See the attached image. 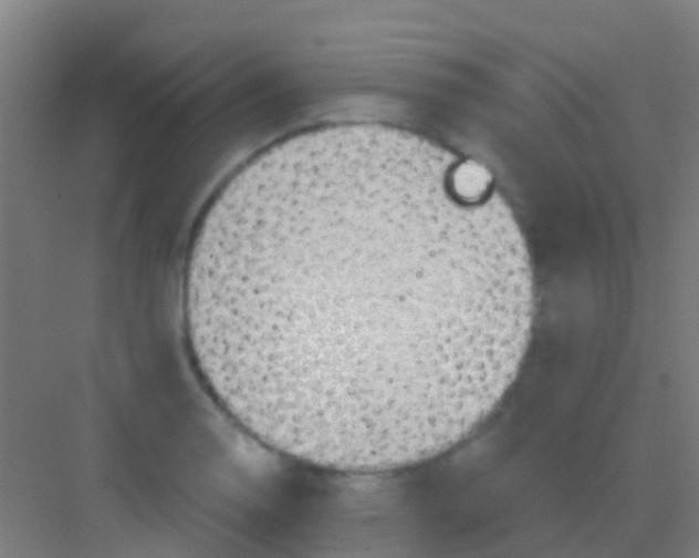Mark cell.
<instances>
[{
	"label": "cell",
	"mask_w": 699,
	"mask_h": 558,
	"mask_svg": "<svg viewBox=\"0 0 699 558\" xmlns=\"http://www.w3.org/2000/svg\"><path fill=\"white\" fill-rule=\"evenodd\" d=\"M434 149L340 142L261 174L208 224L192 292L202 374L260 442L372 474L432 458L494 410L534 285L498 197Z\"/></svg>",
	"instance_id": "obj_1"
},
{
	"label": "cell",
	"mask_w": 699,
	"mask_h": 558,
	"mask_svg": "<svg viewBox=\"0 0 699 558\" xmlns=\"http://www.w3.org/2000/svg\"><path fill=\"white\" fill-rule=\"evenodd\" d=\"M451 180L456 193L469 202L481 200L493 192L490 172L474 161L458 162L452 169Z\"/></svg>",
	"instance_id": "obj_2"
}]
</instances>
